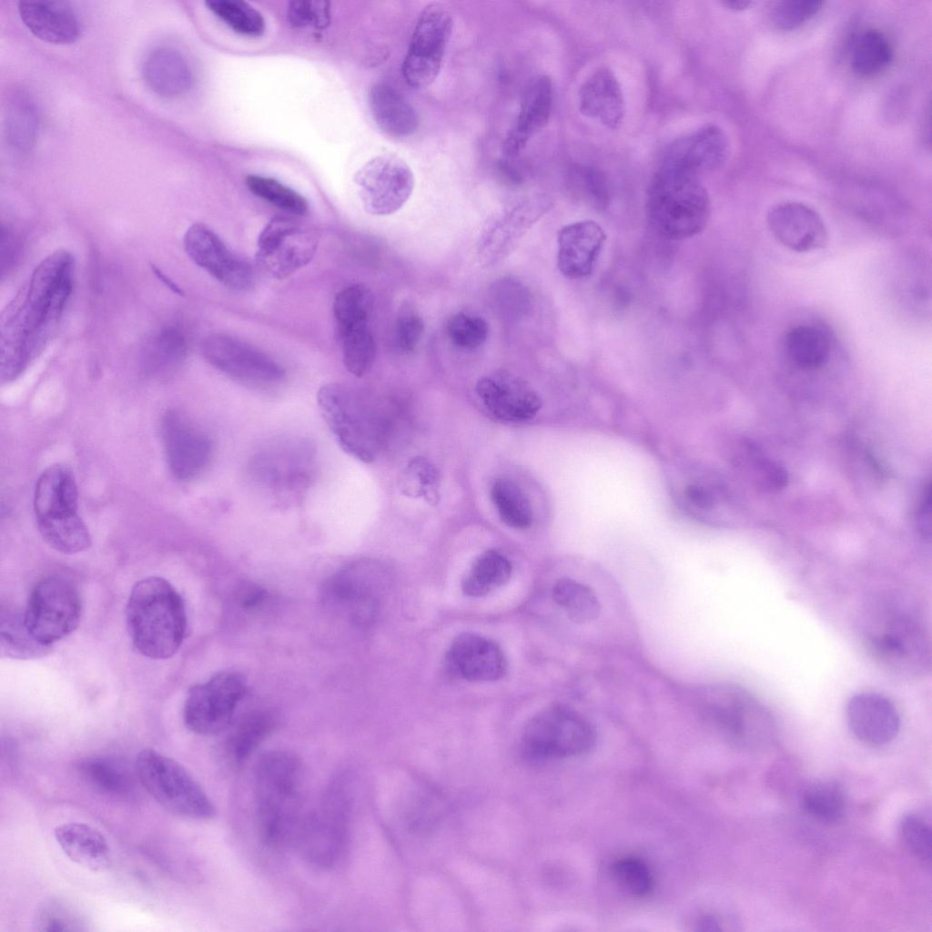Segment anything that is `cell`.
Here are the masks:
<instances>
[{
    "label": "cell",
    "instance_id": "52",
    "mask_svg": "<svg viewBox=\"0 0 932 932\" xmlns=\"http://www.w3.org/2000/svg\"><path fill=\"white\" fill-rule=\"evenodd\" d=\"M613 875L618 885L633 897H644L653 887V878L648 866L634 856H625L614 862Z\"/></svg>",
    "mask_w": 932,
    "mask_h": 932
},
{
    "label": "cell",
    "instance_id": "46",
    "mask_svg": "<svg viewBox=\"0 0 932 932\" xmlns=\"http://www.w3.org/2000/svg\"><path fill=\"white\" fill-rule=\"evenodd\" d=\"M0 635L2 653L12 658H37L50 651V647L42 645L29 633L23 613L2 611Z\"/></svg>",
    "mask_w": 932,
    "mask_h": 932
},
{
    "label": "cell",
    "instance_id": "8",
    "mask_svg": "<svg viewBox=\"0 0 932 932\" xmlns=\"http://www.w3.org/2000/svg\"><path fill=\"white\" fill-rule=\"evenodd\" d=\"M135 766L147 792L171 814L198 821L216 816V807L205 790L175 759L146 748L137 755Z\"/></svg>",
    "mask_w": 932,
    "mask_h": 932
},
{
    "label": "cell",
    "instance_id": "56",
    "mask_svg": "<svg viewBox=\"0 0 932 932\" xmlns=\"http://www.w3.org/2000/svg\"><path fill=\"white\" fill-rule=\"evenodd\" d=\"M424 321L411 306H402L399 311L393 332V345L401 354L413 352L424 333Z\"/></svg>",
    "mask_w": 932,
    "mask_h": 932
},
{
    "label": "cell",
    "instance_id": "31",
    "mask_svg": "<svg viewBox=\"0 0 932 932\" xmlns=\"http://www.w3.org/2000/svg\"><path fill=\"white\" fill-rule=\"evenodd\" d=\"M581 114L615 129L623 122L625 104L621 85L609 67L596 69L579 91Z\"/></svg>",
    "mask_w": 932,
    "mask_h": 932
},
{
    "label": "cell",
    "instance_id": "9",
    "mask_svg": "<svg viewBox=\"0 0 932 932\" xmlns=\"http://www.w3.org/2000/svg\"><path fill=\"white\" fill-rule=\"evenodd\" d=\"M320 413L339 446L362 461H371L381 439L382 422L349 387L328 383L319 388Z\"/></svg>",
    "mask_w": 932,
    "mask_h": 932
},
{
    "label": "cell",
    "instance_id": "14",
    "mask_svg": "<svg viewBox=\"0 0 932 932\" xmlns=\"http://www.w3.org/2000/svg\"><path fill=\"white\" fill-rule=\"evenodd\" d=\"M674 502L686 516L709 525L726 523L733 494L725 480L701 463L677 465L670 471Z\"/></svg>",
    "mask_w": 932,
    "mask_h": 932
},
{
    "label": "cell",
    "instance_id": "24",
    "mask_svg": "<svg viewBox=\"0 0 932 932\" xmlns=\"http://www.w3.org/2000/svg\"><path fill=\"white\" fill-rule=\"evenodd\" d=\"M766 224L774 238L785 248L798 253L824 248L827 230L821 216L799 201H784L767 212Z\"/></svg>",
    "mask_w": 932,
    "mask_h": 932
},
{
    "label": "cell",
    "instance_id": "47",
    "mask_svg": "<svg viewBox=\"0 0 932 932\" xmlns=\"http://www.w3.org/2000/svg\"><path fill=\"white\" fill-rule=\"evenodd\" d=\"M207 7L233 31L250 37L260 36L265 21L257 9L241 0H208Z\"/></svg>",
    "mask_w": 932,
    "mask_h": 932
},
{
    "label": "cell",
    "instance_id": "32",
    "mask_svg": "<svg viewBox=\"0 0 932 932\" xmlns=\"http://www.w3.org/2000/svg\"><path fill=\"white\" fill-rule=\"evenodd\" d=\"M18 12L25 25L46 42L70 44L79 35L77 16L66 2L20 1Z\"/></svg>",
    "mask_w": 932,
    "mask_h": 932
},
{
    "label": "cell",
    "instance_id": "7",
    "mask_svg": "<svg viewBox=\"0 0 932 932\" xmlns=\"http://www.w3.org/2000/svg\"><path fill=\"white\" fill-rule=\"evenodd\" d=\"M694 704L703 719L730 740L750 746H763L775 735L774 718L749 691L733 684L699 687Z\"/></svg>",
    "mask_w": 932,
    "mask_h": 932
},
{
    "label": "cell",
    "instance_id": "43",
    "mask_svg": "<svg viewBox=\"0 0 932 932\" xmlns=\"http://www.w3.org/2000/svg\"><path fill=\"white\" fill-rule=\"evenodd\" d=\"M893 60V48L886 36L876 29L863 32L855 41L851 66L862 76L884 71Z\"/></svg>",
    "mask_w": 932,
    "mask_h": 932
},
{
    "label": "cell",
    "instance_id": "11",
    "mask_svg": "<svg viewBox=\"0 0 932 932\" xmlns=\"http://www.w3.org/2000/svg\"><path fill=\"white\" fill-rule=\"evenodd\" d=\"M595 736L584 717L562 705H552L527 722L520 750L522 757L533 762L577 756L592 749Z\"/></svg>",
    "mask_w": 932,
    "mask_h": 932
},
{
    "label": "cell",
    "instance_id": "25",
    "mask_svg": "<svg viewBox=\"0 0 932 932\" xmlns=\"http://www.w3.org/2000/svg\"><path fill=\"white\" fill-rule=\"evenodd\" d=\"M728 154V140L715 125H706L673 142L666 149L660 167L696 177L720 167Z\"/></svg>",
    "mask_w": 932,
    "mask_h": 932
},
{
    "label": "cell",
    "instance_id": "37",
    "mask_svg": "<svg viewBox=\"0 0 932 932\" xmlns=\"http://www.w3.org/2000/svg\"><path fill=\"white\" fill-rule=\"evenodd\" d=\"M277 717L268 710H253L233 727L226 742V755L236 765L245 763L277 726Z\"/></svg>",
    "mask_w": 932,
    "mask_h": 932
},
{
    "label": "cell",
    "instance_id": "18",
    "mask_svg": "<svg viewBox=\"0 0 932 932\" xmlns=\"http://www.w3.org/2000/svg\"><path fill=\"white\" fill-rule=\"evenodd\" d=\"M204 359L216 370L242 384L267 388L282 381L284 369L258 349L224 334H212L200 344Z\"/></svg>",
    "mask_w": 932,
    "mask_h": 932
},
{
    "label": "cell",
    "instance_id": "55",
    "mask_svg": "<svg viewBox=\"0 0 932 932\" xmlns=\"http://www.w3.org/2000/svg\"><path fill=\"white\" fill-rule=\"evenodd\" d=\"M823 5L819 0L779 1L772 9V21L781 30H794L811 20Z\"/></svg>",
    "mask_w": 932,
    "mask_h": 932
},
{
    "label": "cell",
    "instance_id": "4",
    "mask_svg": "<svg viewBox=\"0 0 932 932\" xmlns=\"http://www.w3.org/2000/svg\"><path fill=\"white\" fill-rule=\"evenodd\" d=\"M866 644L885 664L903 674H917L930 658L929 638L913 610L895 600H877L863 622Z\"/></svg>",
    "mask_w": 932,
    "mask_h": 932
},
{
    "label": "cell",
    "instance_id": "15",
    "mask_svg": "<svg viewBox=\"0 0 932 932\" xmlns=\"http://www.w3.org/2000/svg\"><path fill=\"white\" fill-rule=\"evenodd\" d=\"M453 29L451 9L431 2L420 12L401 66L402 76L412 88L431 86L439 75Z\"/></svg>",
    "mask_w": 932,
    "mask_h": 932
},
{
    "label": "cell",
    "instance_id": "42",
    "mask_svg": "<svg viewBox=\"0 0 932 932\" xmlns=\"http://www.w3.org/2000/svg\"><path fill=\"white\" fill-rule=\"evenodd\" d=\"M800 802L807 815L826 823L838 821L846 809L844 790L832 780H817L807 785L801 794Z\"/></svg>",
    "mask_w": 932,
    "mask_h": 932
},
{
    "label": "cell",
    "instance_id": "36",
    "mask_svg": "<svg viewBox=\"0 0 932 932\" xmlns=\"http://www.w3.org/2000/svg\"><path fill=\"white\" fill-rule=\"evenodd\" d=\"M187 354V339L183 329L169 324L147 340L142 350V367L150 377L167 379L180 369Z\"/></svg>",
    "mask_w": 932,
    "mask_h": 932
},
{
    "label": "cell",
    "instance_id": "10",
    "mask_svg": "<svg viewBox=\"0 0 932 932\" xmlns=\"http://www.w3.org/2000/svg\"><path fill=\"white\" fill-rule=\"evenodd\" d=\"M386 569L378 562H351L324 582L325 605L358 626H367L378 617L390 586Z\"/></svg>",
    "mask_w": 932,
    "mask_h": 932
},
{
    "label": "cell",
    "instance_id": "21",
    "mask_svg": "<svg viewBox=\"0 0 932 932\" xmlns=\"http://www.w3.org/2000/svg\"><path fill=\"white\" fill-rule=\"evenodd\" d=\"M168 467L178 480L189 481L208 467L213 451L210 438L176 410L167 411L160 425Z\"/></svg>",
    "mask_w": 932,
    "mask_h": 932
},
{
    "label": "cell",
    "instance_id": "26",
    "mask_svg": "<svg viewBox=\"0 0 932 932\" xmlns=\"http://www.w3.org/2000/svg\"><path fill=\"white\" fill-rule=\"evenodd\" d=\"M313 454L308 443H284L258 453L251 471L258 481L283 495L299 492L308 485L312 470Z\"/></svg>",
    "mask_w": 932,
    "mask_h": 932
},
{
    "label": "cell",
    "instance_id": "6",
    "mask_svg": "<svg viewBox=\"0 0 932 932\" xmlns=\"http://www.w3.org/2000/svg\"><path fill=\"white\" fill-rule=\"evenodd\" d=\"M34 512L44 541L56 551L75 554L89 548L91 537L78 514V490L72 471L47 468L36 481Z\"/></svg>",
    "mask_w": 932,
    "mask_h": 932
},
{
    "label": "cell",
    "instance_id": "33",
    "mask_svg": "<svg viewBox=\"0 0 932 932\" xmlns=\"http://www.w3.org/2000/svg\"><path fill=\"white\" fill-rule=\"evenodd\" d=\"M146 85L156 95L174 98L186 93L192 84V73L184 56L171 47L150 51L142 65Z\"/></svg>",
    "mask_w": 932,
    "mask_h": 932
},
{
    "label": "cell",
    "instance_id": "57",
    "mask_svg": "<svg viewBox=\"0 0 932 932\" xmlns=\"http://www.w3.org/2000/svg\"><path fill=\"white\" fill-rule=\"evenodd\" d=\"M287 18L295 27L313 26L323 29L330 21V6L326 1H293L287 10Z\"/></svg>",
    "mask_w": 932,
    "mask_h": 932
},
{
    "label": "cell",
    "instance_id": "41",
    "mask_svg": "<svg viewBox=\"0 0 932 932\" xmlns=\"http://www.w3.org/2000/svg\"><path fill=\"white\" fill-rule=\"evenodd\" d=\"M511 573L510 561L496 550H487L474 560L461 588L467 595L483 596L507 582Z\"/></svg>",
    "mask_w": 932,
    "mask_h": 932
},
{
    "label": "cell",
    "instance_id": "2",
    "mask_svg": "<svg viewBox=\"0 0 932 932\" xmlns=\"http://www.w3.org/2000/svg\"><path fill=\"white\" fill-rule=\"evenodd\" d=\"M305 771L299 757L278 750L264 754L254 772L256 824L262 844L280 851L294 846L305 817Z\"/></svg>",
    "mask_w": 932,
    "mask_h": 932
},
{
    "label": "cell",
    "instance_id": "3",
    "mask_svg": "<svg viewBox=\"0 0 932 932\" xmlns=\"http://www.w3.org/2000/svg\"><path fill=\"white\" fill-rule=\"evenodd\" d=\"M127 625L134 647L142 655L164 660L181 646L187 629L185 603L164 578L137 582L127 604Z\"/></svg>",
    "mask_w": 932,
    "mask_h": 932
},
{
    "label": "cell",
    "instance_id": "53",
    "mask_svg": "<svg viewBox=\"0 0 932 932\" xmlns=\"http://www.w3.org/2000/svg\"><path fill=\"white\" fill-rule=\"evenodd\" d=\"M86 922L81 915L70 905L60 900H50L38 910L35 927L41 931H81L86 930Z\"/></svg>",
    "mask_w": 932,
    "mask_h": 932
},
{
    "label": "cell",
    "instance_id": "27",
    "mask_svg": "<svg viewBox=\"0 0 932 932\" xmlns=\"http://www.w3.org/2000/svg\"><path fill=\"white\" fill-rule=\"evenodd\" d=\"M846 722L856 738L880 746L892 742L900 728V717L893 703L873 692L854 694L846 704Z\"/></svg>",
    "mask_w": 932,
    "mask_h": 932
},
{
    "label": "cell",
    "instance_id": "13",
    "mask_svg": "<svg viewBox=\"0 0 932 932\" xmlns=\"http://www.w3.org/2000/svg\"><path fill=\"white\" fill-rule=\"evenodd\" d=\"M81 614L77 589L63 577L49 576L32 590L23 617L32 637L51 647L77 627Z\"/></svg>",
    "mask_w": 932,
    "mask_h": 932
},
{
    "label": "cell",
    "instance_id": "23",
    "mask_svg": "<svg viewBox=\"0 0 932 932\" xmlns=\"http://www.w3.org/2000/svg\"><path fill=\"white\" fill-rule=\"evenodd\" d=\"M476 392L485 408L496 418L510 422L532 419L542 407V400L523 379L505 370L480 378Z\"/></svg>",
    "mask_w": 932,
    "mask_h": 932
},
{
    "label": "cell",
    "instance_id": "60",
    "mask_svg": "<svg viewBox=\"0 0 932 932\" xmlns=\"http://www.w3.org/2000/svg\"><path fill=\"white\" fill-rule=\"evenodd\" d=\"M267 598V591L258 584L244 585L238 593V602L246 611L258 610L266 603Z\"/></svg>",
    "mask_w": 932,
    "mask_h": 932
},
{
    "label": "cell",
    "instance_id": "38",
    "mask_svg": "<svg viewBox=\"0 0 932 932\" xmlns=\"http://www.w3.org/2000/svg\"><path fill=\"white\" fill-rule=\"evenodd\" d=\"M784 350L788 360L796 367L815 370L828 361L831 342L828 335L821 328L814 325H798L786 333Z\"/></svg>",
    "mask_w": 932,
    "mask_h": 932
},
{
    "label": "cell",
    "instance_id": "59",
    "mask_svg": "<svg viewBox=\"0 0 932 932\" xmlns=\"http://www.w3.org/2000/svg\"><path fill=\"white\" fill-rule=\"evenodd\" d=\"M572 176L581 190L592 200L598 205H603L607 201L606 181L598 170L591 167L579 166L572 169Z\"/></svg>",
    "mask_w": 932,
    "mask_h": 932
},
{
    "label": "cell",
    "instance_id": "40",
    "mask_svg": "<svg viewBox=\"0 0 932 932\" xmlns=\"http://www.w3.org/2000/svg\"><path fill=\"white\" fill-rule=\"evenodd\" d=\"M78 772L96 790L116 797H127L134 790L128 768L119 761L107 757H93L81 761Z\"/></svg>",
    "mask_w": 932,
    "mask_h": 932
},
{
    "label": "cell",
    "instance_id": "61",
    "mask_svg": "<svg viewBox=\"0 0 932 932\" xmlns=\"http://www.w3.org/2000/svg\"><path fill=\"white\" fill-rule=\"evenodd\" d=\"M931 491L930 485L927 484L923 490L919 503L916 512V523L919 533L924 538L930 537V526H931Z\"/></svg>",
    "mask_w": 932,
    "mask_h": 932
},
{
    "label": "cell",
    "instance_id": "58",
    "mask_svg": "<svg viewBox=\"0 0 932 932\" xmlns=\"http://www.w3.org/2000/svg\"><path fill=\"white\" fill-rule=\"evenodd\" d=\"M405 481L410 482L406 488L408 494H412L418 485L417 495H425L431 501L436 496L435 489L439 481V474L434 466L425 458L418 457L411 460L405 471ZM408 482V483H409Z\"/></svg>",
    "mask_w": 932,
    "mask_h": 932
},
{
    "label": "cell",
    "instance_id": "64",
    "mask_svg": "<svg viewBox=\"0 0 932 932\" xmlns=\"http://www.w3.org/2000/svg\"><path fill=\"white\" fill-rule=\"evenodd\" d=\"M721 4L727 9L733 11H742L749 8L753 2L747 0H724Z\"/></svg>",
    "mask_w": 932,
    "mask_h": 932
},
{
    "label": "cell",
    "instance_id": "49",
    "mask_svg": "<svg viewBox=\"0 0 932 932\" xmlns=\"http://www.w3.org/2000/svg\"><path fill=\"white\" fill-rule=\"evenodd\" d=\"M741 451L739 464L744 466L747 473L751 474V479L757 483L758 487L771 491L781 490L785 486L787 481L785 471L765 456L755 445L744 444Z\"/></svg>",
    "mask_w": 932,
    "mask_h": 932
},
{
    "label": "cell",
    "instance_id": "17",
    "mask_svg": "<svg viewBox=\"0 0 932 932\" xmlns=\"http://www.w3.org/2000/svg\"><path fill=\"white\" fill-rule=\"evenodd\" d=\"M317 247L308 228L290 218H274L258 235L256 261L268 277L284 279L308 265Z\"/></svg>",
    "mask_w": 932,
    "mask_h": 932
},
{
    "label": "cell",
    "instance_id": "16",
    "mask_svg": "<svg viewBox=\"0 0 932 932\" xmlns=\"http://www.w3.org/2000/svg\"><path fill=\"white\" fill-rule=\"evenodd\" d=\"M246 682L236 672H221L188 690L183 711L185 725L200 735H215L228 728L246 694Z\"/></svg>",
    "mask_w": 932,
    "mask_h": 932
},
{
    "label": "cell",
    "instance_id": "35",
    "mask_svg": "<svg viewBox=\"0 0 932 932\" xmlns=\"http://www.w3.org/2000/svg\"><path fill=\"white\" fill-rule=\"evenodd\" d=\"M55 838L74 863L91 871H103L110 865V852L104 836L92 826L78 822L57 826Z\"/></svg>",
    "mask_w": 932,
    "mask_h": 932
},
{
    "label": "cell",
    "instance_id": "12",
    "mask_svg": "<svg viewBox=\"0 0 932 932\" xmlns=\"http://www.w3.org/2000/svg\"><path fill=\"white\" fill-rule=\"evenodd\" d=\"M350 808L349 791L339 783L305 816L294 845L307 861L321 868L338 864L347 845Z\"/></svg>",
    "mask_w": 932,
    "mask_h": 932
},
{
    "label": "cell",
    "instance_id": "48",
    "mask_svg": "<svg viewBox=\"0 0 932 932\" xmlns=\"http://www.w3.org/2000/svg\"><path fill=\"white\" fill-rule=\"evenodd\" d=\"M245 184L252 194L283 211L298 216L308 213L307 199L272 177L248 175L245 178Z\"/></svg>",
    "mask_w": 932,
    "mask_h": 932
},
{
    "label": "cell",
    "instance_id": "29",
    "mask_svg": "<svg viewBox=\"0 0 932 932\" xmlns=\"http://www.w3.org/2000/svg\"><path fill=\"white\" fill-rule=\"evenodd\" d=\"M447 659L452 671L469 681H496L507 669L506 658L499 645L472 633H462L453 639Z\"/></svg>",
    "mask_w": 932,
    "mask_h": 932
},
{
    "label": "cell",
    "instance_id": "30",
    "mask_svg": "<svg viewBox=\"0 0 932 932\" xmlns=\"http://www.w3.org/2000/svg\"><path fill=\"white\" fill-rule=\"evenodd\" d=\"M552 100V78L547 75L537 76L525 91L517 119L503 140L505 156H518L530 139L547 125Z\"/></svg>",
    "mask_w": 932,
    "mask_h": 932
},
{
    "label": "cell",
    "instance_id": "62",
    "mask_svg": "<svg viewBox=\"0 0 932 932\" xmlns=\"http://www.w3.org/2000/svg\"><path fill=\"white\" fill-rule=\"evenodd\" d=\"M17 244H19V243H18L17 239L15 238L14 232L11 229L5 228L3 227V228H2V266H3V269L2 270H4L5 268H7V269H8L9 267H11V265H13L14 260L15 259V258L17 256V252L19 251Z\"/></svg>",
    "mask_w": 932,
    "mask_h": 932
},
{
    "label": "cell",
    "instance_id": "20",
    "mask_svg": "<svg viewBox=\"0 0 932 932\" xmlns=\"http://www.w3.org/2000/svg\"><path fill=\"white\" fill-rule=\"evenodd\" d=\"M551 206L549 196L535 194L492 215L479 237L477 257L480 264L491 267L507 258Z\"/></svg>",
    "mask_w": 932,
    "mask_h": 932
},
{
    "label": "cell",
    "instance_id": "45",
    "mask_svg": "<svg viewBox=\"0 0 932 932\" xmlns=\"http://www.w3.org/2000/svg\"><path fill=\"white\" fill-rule=\"evenodd\" d=\"M554 602L577 623L595 620L600 612L599 600L587 585L570 578H562L552 589Z\"/></svg>",
    "mask_w": 932,
    "mask_h": 932
},
{
    "label": "cell",
    "instance_id": "1",
    "mask_svg": "<svg viewBox=\"0 0 932 932\" xmlns=\"http://www.w3.org/2000/svg\"><path fill=\"white\" fill-rule=\"evenodd\" d=\"M75 260L66 250L45 258L3 310L0 379L20 377L53 338L72 295Z\"/></svg>",
    "mask_w": 932,
    "mask_h": 932
},
{
    "label": "cell",
    "instance_id": "5",
    "mask_svg": "<svg viewBox=\"0 0 932 932\" xmlns=\"http://www.w3.org/2000/svg\"><path fill=\"white\" fill-rule=\"evenodd\" d=\"M645 212L657 234L683 240L704 230L710 199L699 177L659 167L648 187Z\"/></svg>",
    "mask_w": 932,
    "mask_h": 932
},
{
    "label": "cell",
    "instance_id": "39",
    "mask_svg": "<svg viewBox=\"0 0 932 932\" xmlns=\"http://www.w3.org/2000/svg\"><path fill=\"white\" fill-rule=\"evenodd\" d=\"M374 298L363 284H353L340 290L333 301V317L338 337L370 328Z\"/></svg>",
    "mask_w": 932,
    "mask_h": 932
},
{
    "label": "cell",
    "instance_id": "28",
    "mask_svg": "<svg viewBox=\"0 0 932 932\" xmlns=\"http://www.w3.org/2000/svg\"><path fill=\"white\" fill-rule=\"evenodd\" d=\"M606 235L593 220L563 226L557 235V267L567 279H582L593 272Z\"/></svg>",
    "mask_w": 932,
    "mask_h": 932
},
{
    "label": "cell",
    "instance_id": "63",
    "mask_svg": "<svg viewBox=\"0 0 932 932\" xmlns=\"http://www.w3.org/2000/svg\"><path fill=\"white\" fill-rule=\"evenodd\" d=\"M152 270L154 274L174 293L179 295L183 293L181 289L159 268H157V267H152Z\"/></svg>",
    "mask_w": 932,
    "mask_h": 932
},
{
    "label": "cell",
    "instance_id": "54",
    "mask_svg": "<svg viewBox=\"0 0 932 932\" xmlns=\"http://www.w3.org/2000/svg\"><path fill=\"white\" fill-rule=\"evenodd\" d=\"M899 830L906 848L919 860L930 862L932 852L930 823L920 815L909 814L902 818Z\"/></svg>",
    "mask_w": 932,
    "mask_h": 932
},
{
    "label": "cell",
    "instance_id": "51",
    "mask_svg": "<svg viewBox=\"0 0 932 932\" xmlns=\"http://www.w3.org/2000/svg\"><path fill=\"white\" fill-rule=\"evenodd\" d=\"M446 330L451 343L463 350H471L484 344L490 331L483 318L464 312L452 315L447 322Z\"/></svg>",
    "mask_w": 932,
    "mask_h": 932
},
{
    "label": "cell",
    "instance_id": "44",
    "mask_svg": "<svg viewBox=\"0 0 932 932\" xmlns=\"http://www.w3.org/2000/svg\"><path fill=\"white\" fill-rule=\"evenodd\" d=\"M491 498L501 520L509 527L524 530L532 522V511L523 491L508 479L496 480L491 489Z\"/></svg>",
    "mask_w": 932,
    "mask_h": 932
},
{
    "label": "cell",
    "instance_id": "50",
    "mask_svg": "<svg viewBox=\"0 0 932 932\" xmlns=\"http://www.w3.org/2000/svg\"><path fill=\"white\" fill-rule=\"evenodd\" d=\"M491 295L495 309L504 319L518 320L525 316L530 309V292L514 278L498 279L491 286Z\"/></svg>",
    "mask_w": 932,
    "mask_h": 932
},
{
    "label": "cell",
    "instance_id": "19",
    "mask_svg": "<svg viewBox=\"0 0 932 932\" xmlns=\"http://www.w3.org/2000/svg\"><path fill=\"white\" fill-rule=\"evenodd\" d=\"M354 181L365 210L387 216L400 210L414 189V176L399 156L382 154L367 161L355 174Z\"/></svg>",
    "mask_w": 932,
    "mask_h": 932
},
{
    "label": "cell",
    "instance_id": "34",
    "mask_svg": "<svg viewBox=\"0 0 932 932\" xmlns=\"http://www.w3.org/2000/svg\"><path fill=\"white\" fill-rule=\"evenodd\" d=\"M371 115L377 126L388 136L402 138L412 136L420 127V117L407 98L385 82L374 84L369 95Z\"/></svg>",
    "mask_w": 932,
    "mask_h": 932
},
{
    "label": "cell",
    "instance_id": "22",
    "mask_svg": "<svg viewBox=\"0 0 932 932\" xmlns=\"http://www.w3.org/2000/svg\"><path fill=\"white\" fill-rule=\"evenodd\" d=\"M183 246L197 266L225 286L240 289L249 285L252 272L248 263L233 253L206 225H191L184 234Z\"/></svg>",
    "mask_w": 932,
    "mask_h": 932
}]
</instances>
